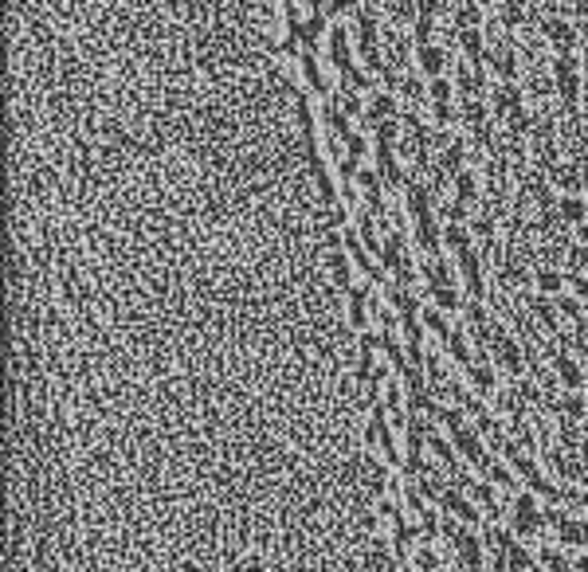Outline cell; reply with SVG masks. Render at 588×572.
Returning <instances> with one entry per match:
<instances>
[{
    "mask_svg": "<svg viewBox=\"0 0 588 572\" xmlns=\"http://www.w3.org/2000/svg\"><path fill=\"white\" fill-rule=\"evenodd\" d=\"M436 420L443 423V431H447L451 447L459 451V459H463L467 467L475 470V475H483V478H486V470L494 467V455L483 447V435H478V428H470V423H467L463 408H459V404L439 408V416H436Z\"/></svg>",
    "mask_w": 588,
    "mask_h": 572,
    "instance_id": "obj_1",
    "label": "cell"
},
{
    "mask_svg": "<svg viewBox=\"0 0 588 572\" xmlns=\"http://www.w3.org/2000/svg\"><path fill=\"white\" fill-rule=\"evenodd\" d=\"M554 95L561 103V111H577L584 98V67H581V56L577 51H565V56H554Z\"/></svg>",
    "mask_w": 588,
    "mask_h": 572,
    "instance_id": "obj_2",
    "label": "cell"
},
{
    "mask_svg": "<svg viewBox=\"0 0 588 572\" xmlns=\"http://www.w3.org/2000/svg\"><path fill=\"white\" fill-rule=\"evenodd\" d=\"M546 530V510L538 506V494L518 490L510 502V533L514 538H538Z\"/></svg>",
    "mask_w": 588,
    "mask_h": 572,
    "instance_id": "obj_3",
    "label": "cell"
},
{
    "mask_svg": "<svg viewBox=\"0 0 588 572\" xmlns=\"http://www.w3.org/2000/svg\"><path fill=\"white\" fill-rule=\"evenodd\" d=\"M486 67L499 75V83H514L518 79V43L510 40V32H499L486 40Z\"/></svg>",
    "mask_w": 588,
    "mask_h": 572,
    "instance_id": "obj_4",
    "label": "cell"
},
{
    "mask_svg": "<svg viewBox=\"0 0 588 572\" xmlns=\"http://www.w3.org/2000/svg\"><path fill=\"white\" fill-rule=\"evenodd\" d=\"M377 255H381V267L385 271H393V278L396 283H404L409 286L412 283V259H409V248H404V235L401 232H385V240H381V251H377Z\"/></svg>",
    "mask_w": 588,
    "mask_h": 572,
    "instance_id": "obj_5",
    "label": "cell"
},
{
    "mask_svg": "<svg viewBox=\"0 0 588 572\" xmlns=\"http://www.w3.org/2000/svg\"><path fill=\"white\" fill-rule=\"evenodd\" d=\"M538 35L557 51V56H565V51H577V35H581V28H577V24L569 20L565 12H554V16H549V20L538 28Z\"/></svg>",
    "mask_w": 588,
    "mask_h": 572,
    "instance_id": "obj_6",
    "label": "cell"
},
{
    "mask_svg": "<svg viewBox=\"0 0 588 572\" xmlns=\"http://www.w3.org/2000/svg\"><path fill=\"white\" fill-rule=\"evenodd\" d=\"M518 111H526V95H522L518 83H494L491 90V114L506 126Z\"/></svg>",
    "mask_w": 588,
    "mask_h": 572,
    "instance_id": "obj_7",
    "label": "cell"
},
{
    "mask_svg": "<svg viewBox=\"0 0 588 572\" xmlns=\"http://www.w3.org/2000/svg\"><path fill=\"white\" fill-rule=\"evenodd\" d=\"M463 161H467V141L451 138V133H439L436 138V165L443 177H459V172H463Z\"/></svg>",
    "mask_w": 588,
    "mask_h": 572,
    "instance_id": "obj_8",
    "label": "cell"
},
{
    "mask_svg": "<svg viewBox=\"0 0 588 572\" xmlns=\"http://www.w3.org/2000/svg\"><path fill=\"white\" fill-rule=\"evenodd\" d=\"M491 353H494V361H499V369L510 372L514 380L526 372V345H522L518 338H510V333H502V338L491 345Z\"/></svg>",
    "mask_w": 588,
    "mask_h": 572,
    "instance_id": "obj_9",
    "label": "cell"
},
{
    "mask_svg": "<svg viewBox=\"0 0 588 572\" xmlns=\"http://www.w3.org/2000/svg\"><path fill=\"white\" fill-rule=\"evenodd\" d=\"M554 377H557V385L565 388V393H581V388L588 385V372H584V365H581V361H577L569 349L554 353Z\"/></svg>",
    "mask_w": 588,
    "mask_h": 572,
    "instance_id": "obj_10",
    "label": "cell"
},
{
    "mask_svg": "<svg viewBox=\"0 0 588 572\" xmlns=\"http://www.w3.org/2000/svg\"><path fill=\"white\" fill-rule=\"evenodd\" d=\"M447 549L455 553V561H459V565H463L467 572H483L486 545H483V538H478V533L463 530V533H459V541H455V545H447Z\"/></svg>",
    "mask_w": 588,
    "mask_h": 572,
    "instance_id": "obj_11",
    "label": "cell"
},
{
    "mask_svg": "<svg viewBox=\"0 0 588 572\" xmlns=\"http://www.w3.org/2000/svg\"><path fill=\"white\" fill-rule=\"evenodd\" d=\"M439 510L447 514V517H455V522H463L467 530H470V525H478V522H483V514L475 510V502H470V498L463 494V490H455V486H447V490H443Z\"/></svg>",
    "mask_w": 588,
    "mask_h": 572,
    "instance_id": "obj_12",
    "label": "cell"
},
{
    "mask_svg": "<svg viewBox=\"0 0 588 572\" xmlns=\"http://www.w3.org/2000/svg\"><path fill=\"white\" fill-rule=\"evenodd\" d=\"M522 302H526V310H530V317L533 322L541 325V330L546 333H554L557 338V330H561V310H557V298H546V294H538V290H533V294H526L522 298Z\"/></svg>",
    "mask_w": 588,
    "mask_h": 572,
    "instance_id": "obj_13",
    "label": "cell"
},
{
    "mask_svg": "<svg viewBox=\"0 0 588 572\" xmlns=\"http://www.w3.org/2000/svg\"><path fill=\"white\" fill-rule=\"evenodd\" d=\"M455 263H459V275H463V286H467L470 302H483V298H486L483 255H478V251H467V255H463V259H455Z\"/></svg>",
    "mask_w": 588,
    "mask_h": 572,
    "instance_id": "obj_14",
    "label": "cell"
},
{
    "mask_svg": "<svg viewBox=\"0 0 588 572\" xmlns=\"http://www.w3.org/2000/svg\"><path fill=\"white\" fill-rule=\"evenodd\" d=\"M455 87H459V98H483V87H486L483 59L459 63V67H455Z\"/></svg>",
    "mask_w": 588,
    "mask_h": 572,
    "instance_id": "obj_15",
    "label": "cell"
},
{
    "mask_svg": "<svg viewBox=\"0 0 588 572\" xmlns=\"http://www.w3.org/2000/svg\"><path fill=\"white\" fill-rule=\"evenodd\" d=\"M404 193H409V212H412V220L436 216V188H431V185H424L420 177H412Z\"/></svg>",
    "mask_w": 588,
    "mask_h": 572,
    "instance_id": "obj_16",
    "label": "cell"
},
{
    "mask_svg": "<svg viewBox=\"0 0 588 572\" xmlns=\"http://www.w3.org/2000/svg\"><path fill=\"white\" fill-rule=\"evenodd\" d=\"M494 408H499V416H506V423H526V416H530V404L522 400L518 385L499 388V396H494Z\"/></svg>",
    "mask_w": 588,
    "mask_h": 572,
    "instance_id": "obj_17",
    "label": "cell"
},
{
    "mask_svg": "<svg viewBox=\"0 0 588 572\" xmlns=\"http://www.w3.org/2000/svg\"><path fill=\"white\" fill-rule=\"evenodd\" d=\"M478 8L483 4H475V0H455V8H451V35L483 28V12Z\"/></svg>",
    "mask_w": 588,
    "mask_h": 572,
    "instance_id": "obj_18",
    "label": "cell"
},
{
    "mask_svg": "<svg viewBox=\"0 0 588 572\" xmlns=\"http://www.w3.org/2000/svg\"><path fill=\"white\" fill-rule=\"evenodd\" d=\"M467 380H470V393L475 396H499V377H494V369L486 365V361H475V365L467 369Z\"/></svg>",
    "mask_w": 588,
    "mask_h": 572,
    "instance_id": "obj_19",
    "label": "cell"
},
{
    "mask_svg": "<svg viewBox=\"0 0 588 572\" xmlns=\"http://www.w3.org/2000/svg\"><path fill=\"white\" fill-rule=\"evenodd\" d=\"M557 545H569V549H588V522L577 514H569L565 522L557 525Z\"/></svg>",
    "mask_w": 588,
    "mask_h": 572,
    "instance_id": "obj_20",
    "label": "cell"
},
{
    "mask_svg": "<svg viewBox=\"0 0 588 572\" xmlns=\"http://www.w3.org/2000/svg\"><path fill=\"white\" fill-rule=\"evenodd\" d=\"M365 118H369L373 126L393 122V118H396V98H393V90H373V95H369V103H365Z\"/></svg>",
    "mask_w": 588,
    "mask_h": 572,
    "instance_id": "obj_21",
    "label": "cell"
},
{
    "mask_svg": "<svg viewBox=\"0 0 588 572\" xmlns=\"http://www.w3.org/2000/svg\"><path fill=\"white\" fill-rule=\"evenodd\" d=\"M565 271L561 267H533V290L546 298H561V290H565Z\"/></svg>",
    "mask_w": 588,
    "mask_h": 572,
    "instance_id": "obj_22",
    "label": "cell"
},
{
    "mask_svg": "<svg viewBox=\"0 0 588 572\" xmlns=\"http://www.w3.org/2000/svg\"><path fill=\"white\" fill-rule=\"evenodd\" d=\"M424 283H428V290H443V286H455V267H451L447 259L431 255L428 263H424Z\"/></svg>",
    "mask_w": 588,
    "mask_h": 572,
    "instance_id": "obj_23",
    "label": "cell"
},
{
    "mask_svg": "<svg viewBox=\"0 0 588 572\" xmlns=\"http://www.w3.org/2000/svg\"><path fill=\"white\" fill-rule=\"evenodd\" d=\"M416 243H420V251H428V259L443 248V232H439L436 216H424V220H416Z\"/></svg>",
    "mask_w": 588,
    "mask_h": 572,
    "instance_id": "obj_24",
    "label": "cell"
},
{
    "mask_svg": "<svg viewBox=\"0 0 588 572\" xmlns=\"http://www.w3.org/2000/svg\"><path fill=\"white\" fill-rule=\"evenodd\" d=\"M443 248H447L455 259H463L467 251H475V248H470V228H467V224H447V228H443Z\"/></svg>",
    "mask_w": 588,
    "mask_h": 572,
    "instance_id": "obj_25",
    "label": "cell"
},
{
    "mask_svg": "<svg viewBox=\"0 0 588 572\" xmlns=\"http://www.w3.org/2000/svg\"><path fill=\"white\" fill-rule=\"evenodd\" d=\"M443 349H447V357L455 361V365H463V369H470L475 365V357H470V341H467V330H451V338L443 341Z\"/></svg>",
    "mask_w": 588,
    "mask_h": 572,
    "instance_id": "obj_26",
    "label": "cell"
},
{
    "mask_svg": "<svg viewBox=\"0 0 588 572\" xmlns=\"http://www.w3.org/2000/svg\"><path fill=\"white\" fill-rule=\"evenodd\" d=\"M420 71L428 79H443V71H447V51L439 48V43H428V48H420Z\"/></svg>",
    "mask_w": 588,
    "mask_h": 572,
    "instance_id": "obj_27",
    "label": "cell"
},
{
    "mask_svg": "<svg viewBox=\"0 0 588 572\" xmlns=\"http://www.w3.org/2000/svg\"><path fill=\"white\" fill-rule=\"evenodd\" d=\"M557 212H561V220H565L569 228H581V224L588 220V201H584V196H561Z\"/></svg>",
    "mask_w": 588,
    "mask_h": 572,
    "instance_id": "obj_28",
    "label": "cell"
},
{
    "mask_svg": "<svg viewBox=\"0 0 588 572\" xmlns=\"http://www.w3.org/2000/svg\"><path fill=\"white\" fill-rule=\"evenodd\" d=\"M330 59L338 63L341 71H353V59H349V35L341 24H333L330 28Z\"/></svg>",
    "mask_w": 588,
    "mask_h": 572,
    "instance_id": "obj_29",
    "label": "cell"
},
{
    "mask_svg": "<svg viewBox=\"0 0 588 572\" xmlns=\"http://www.w3.org/2000/svg\"><path fill=\"white\" fill-rule=\"evenodd\" d=\"M538 561H541V568H546V572H569V568H573V561L565 557V549H561V545H549V541L538 549Z\"/></svg>",
    "mask_w": 588,
    "mask_h": 572,
    "instance_id": "obj_30",
    "label": "cell"
},
{
    "mask_svg": "<svg viewBox=\"0 0 588 572\" xmlns=\"http://www.w3.org/2000/svg\"><path fill=\"white\" fill-rule=\"evenodd\" d=\"M530 4H533V0H499V12H502L506 28H518V24H526L530 20Z\"/></svg>",
    "mask_w": 588,
    "mask_h": 572,
    "instance_id": "obj_31",
    "label": "cell"
},
{
    "mask_svg": "<svg viewBox=\"0 0 588 572\" xmlns=\"http://www.w3.org/2000/svg\"><path fill=\"white\" fill-rule=\"evenodd\" d=\"M451 188H455V201H463V204H475L478 196H483L478 193V177L470 169H463L459 177H451Z\"/></svg>",
    "mask_w": 588,
    "mask_h": 572,
    "instance_id": "obj_32",
    "label": "cell"
},
{
    "mask_svg": "<svg viewBox=\"0 0 588 572\" xmlns=\"http://www.w3.org/2000/svg\"><path fill=\"white\" fill-rule=\"evenodd\" d=\"M459 118H463L467 130H478L483 122H491V118H486V103H483V98H463V103H459Z\"/></svg>",
    "mask_w": 588,
    "mask_h": 572,
    "instance_id": "obj_33",
    "label": "cell"
},
{
    "mask_svg": "<svg viewBox=\"0 0 588 572\" xmlns=\"http://www.w3.org/2000/svg\"><path fill=\"white\" fill-rule=\"evenodd\" d=\"M412 568L416 572H443V561H439V553L424 541V545H416V549H412Z\"/></svg>",
    "mask_w": 588,
    "mask_h": 572,
    "instance_id": "obj_34",
    "label": "cell"
},
{
    "mask_svg": "<svg viewBox=\"0 0 588 572\" xmlns=\"http://www.w3.org/2000/svg\"><path fill=\"white\" fill-rule=\"evenodd\" d=\"M561 416L584 423L588 420V396L584 393H565V396H561Z\"/></svg>",
    "mask_w": 588,
    "mask_h": 572,
    "instance_id": "obj_35",
    "label": "cell"
},
{
    "mask_svg": "<svg viewBox=\"0 0 588 572\" xmlns=\"http://www.w3.org/2000/svg\"><path fill=\"white\" fill-rule=\"evenodd\" d=\"M357 185L365 188V196H369V208H373V212H381V172H373V169H361V172H357Z\"/></svg>",
    "mask_w": 588,
    "mask_h": 572,
    "instance_id": "obj_36",
    "label": "cell"
},
{
    "mask_svg": "<svg viewBox=\"0 0 588 572\" xmlns=\"http://www.w3.org/2000/svg\"><path fill=\"white\" fill-rule=\"evenodd\" d=\"M349 325H353V330H361V333H365V325H369L365 290H361V286H349Z\"/></svg>",
    "mask_w": 588,
    "mask_h": 572,
    "instance_id": "obj_37",
    "label": "cell"
},
{
    "mask_svg": "<svg viewBox=\"0 0 588 572\" xmlns=\"http://www.w3.org/2000/svg\"><path fill=\"white\" fill-rule=\"evenodd\" d=\"M486 483H491L494 490H510V494H518V483H514L510 462H499V459H494V467L486 470Z\"/></svg>",
    "mask_w": 588,
    "mask_h": 572,
    "instance_id": "obj_38",
    "label": "cell"
},
{
    "mask_svg": "<svg viewBox=\"0 0 588 572\" xmlns=\"http://www.w3.org/2000/svg\"><path fill=\"white\" fill-rule=\"evenodd\" d=\"M565 275L569 278L588 275V248H584V243H573V248L565 251Z\"/></svg>",
    "mask_w": 588,
    "mask_h": 572,
    "instance_id": "obj_39",
    "label": "cell"
},
{
    "mask_svg": "<svg viewBox=\"0 0 588 572\" xmlns=\"http://www.w3.org/2000/svg\"><path fill=\"white\" fill-rule=\"evenodd\" d=\"M385 4V12L393 16V20H412L416 24V16H420V0H381Z\"/></svg>",
    "mask_w": 588,
    "mask_h": 572,
    "instance_id": "obj_40",
    "label": "cell"
},
{
    "mask_svg": "<svg viewBox=\"0 0 588 572\" xmlns=\"http://www.w3.org/2000/svg\"><path fill=\"white\" fill-rule=\"evenodd\" d=\"M538 565H533V557H530V549L522 541H514V549L506 553V572H533Z\"/></svg>",
    "mask_w": 588,
    "mask_h": 572,
    "instance_id": "obj_41",
    "label": "cell"
},
{
    "mask_svg": "<svg viewBox=\"0 0 588 572\" xmlns=\"http://www.w3.org/2000/svg\"><path fill=\"white\" fill-rule=\"evenodd\" d=\"M557 310H561V317H569L573 325H584L588 317H584V302L577 294H561L557 298Z\"/></svg>",
    "mask_w": 588,
    "mask_h": 572,
    "instance_id": "obj_42",
    "label": "cell"
},
{
    "mask_svg": "<svg viewBox=\"0 0 588 572\" xmlns=\"http://www.w3.org/2000/svg\"><path fill=\"white\" fill-rule=\"evenodd\" d=\"M420 322H424V330H428V333H436L439 341H447V338H451L447 314H443V310H436V306H431V310H424V317H420Z\"/></svg>",
    "mask_w": 588,
    "mask_h": 572,
    "instance_id": "obj_43",
    "label": "cell"
},
{
    "mask_svg": "<svg viewBox=\"0 0 588 572\" xmlns=\"http://www.w3.org/2000/svg\"><path fill=\"white\" fill-rule=\"evenodd\" d=\"M431 302H436V310H443V314H455V310H463V298H459V290H455V286L431 290Z\"/></svg>",
    "mask_w": 588,
    "mask_h": 572,
    "instance_id": "obj_44",
    "label": "cell"
},
{
    "mask_svg": "<svg viewBox=\"0 0 588 572\" xmlns=\"http://www.w3.org/2000/svg\"><path fill=\"white\" fill-rule=\"evenodd\" d=\"M428 98H431V111H443V106H451V98H455V87H451L447 79H431Z\"/></svg>",
    "mask_w": 588,
    "mask_h": 572,
    "instance_id": "obj_45",
    "label": "cell"
},
{
    "mask_svg": "<svg viewBox=\"0 0 588 572\" xmlns=\"http://www.w3.org/2000/svg\"><path fill=\"white\" fill-rule=\"evenodd\" d=\"M569 283H573V294L588 306V275H577V278H569Z\"/></svg>",
    "mask_w": 588,
    "mask_h": 572,
    "instance_id": "obj_46",
    "label": "cell"
},
{
    "mask_svg": "<svg viewBox=\"0 0 588 572\" xmlns=\"http://www.w3.org/2000/svg\"><path fill=\"white\" fill-rule=\"evenodd\" d=\"M569 572H588V553H581V557L573 561V568H569Z\"/></svg>",
    "mask_w": 588,
    "mask_h": 572,
    "instance_id": "obj_47",
    "label": "cell"
},
{
    "mask_svg": "<svg viewBox=\"0 0 588 572\" xmlns=\"http://www.w3.org/2000/svg\"><path fill=\"white\" fill-rule=\"evenodd\" d=\"M577 243H584V248H588V220L577 228Z\"/></svg>",
    "mask_w": 588,
    "mask_h": 572,
    "instance_id": "obj_48",
    "label": "cell"
},
{
    "mask_svg": "<svg viewBox=\"0 0 588 572\" xmlns=\"http://www.w3.org/2000/svg\"><path fill=\"white\" fill-rule=\"evenodd\" d=\"M533 572H546V568H541V565H538V568H533Z\"/></svg>",
    "mask_w": 588,
    "mask_h": 572,
    "instance_id": "obj_49",
    "label": "cell"
},
{
    "mask_svg": "<svg viewBox=\"0 0 588 572\" xmlns=\"http://www.w3.org/2000/svg\"><path fill=\"white\" fill-rule=\"evenodd\" d=\"M475 4H486V0H475Z\"/></svg>",
    "mask_w": 588,
    "mask_h": 572,
    "instance_id": "obj_50",
    "label": "cell"
},
{
    "mask_svg": "<svg viewBox=\"0 0 588 572\" xmlns=\"http://www.w3.org/2000/svg\"><path fill=\"white\" fill-rule=\"evenodd\" d=\"M557 4H561V0H557Z\"/></svg>",
    "mask_w": 588,
    "mask_h": 572,
    "instance_id": "obj_51",
    "label": "cell"
}]
</instances>
